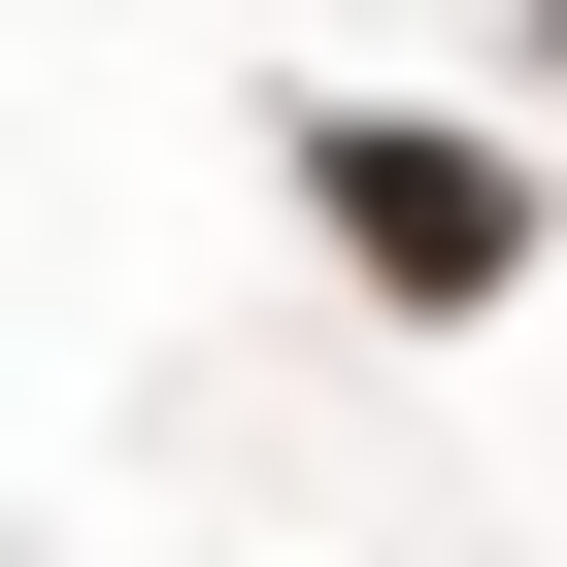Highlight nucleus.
<instances>
[{
	"label": "nucleus",
	"mask_w": 567,
	"mask_h": 567,
	"mask_svg": "<svg viewBox=\"0 0 567 567\" xmlns=\"http://www.w3.org/2000/svg\"><path fill=\"white\" fill-rule=\"evenodd\" d=\"M334 234H368V301H501V267H534V200L467 134H334Z\"/></svg>",
	"instance_id": "f257e3e1"
}]
</instances>
